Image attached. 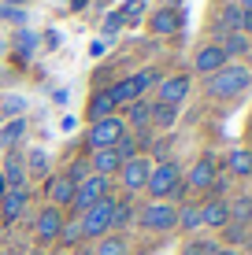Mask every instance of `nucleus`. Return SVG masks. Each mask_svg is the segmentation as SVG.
Wrapping results in <instances>:
<instances>
[{
    "mask_svg": "<svg viewBox=\"0 0 252 255\" xmlns=\"http://www.w3.org/2000/svg\"><path fill=\"white\" fill-rule=\"evenodd\" d=\"M252 85V70L245 63H227L223 70H215V74H208V96H215V100H234V96H241Z\"/></svg>",
    "mask_w": 252,
    "mask_h": 255,
    "instance_id": "obj_1",
    "label": "nucleus"
},
{
    "mask_svg": "<svg viewBox=\"0 0 252 255\" xmlns=\"http://www.w3.org/2000/svg\"><path fill=\"white\" fill-rule=\"evenodd\" d=\"M111 215H115V196L93 204L89 211L78 215V226H82V241H100V237L111 233Z\"/></svg>",
    "mask_w": 252,
    "mask_h": 255,
    "instance_id": "obj_2",
    "label": "nucleus"
},
{
    "mask_svg": "<svg viewBox=\"0 0 252 255\" xmlns=\"http://www.w3.org/2000/svg\"><path fill=\"white\" fill-rule=\"evenodd\" d=\"M137 222L149 233H171L178 226V207L167 204V200H152V204H145L137 211Z\"/></svg>",
    "mask_w": 252,
    "mask_h": 255,
    "instance_id": "obj_3",
    "label": "nucleus"
},
{
    "mask_svg": "<svg viewBox=\"0 0 252 255\" xmlns=\"http://www.w3.org/2000/svg\"><path fill=\"white\" fill-rule=\"evenodd\" d=\"M108 196H111V178L89 174L85 181H78V185H74V200H71V207H74V215H82V211H89L93 204H100V200H108Z\"/></svg>",
    "mask_w": 252,
    "mask_h": 255,
    "instance_id": "obj_4",
    "label": "nucleus"
},
{
    "mask_svg": "<svg viewBox=\"0 0 252 255\" xmlns=\"http://www.w3.org/2000/svg\"><path fill=\"white\" fill-rule=\"evenodd\" d=\"M182 181V170L178 163H152V174H149V185H145V192H149L152 200H171V192H175V185Z\"/></svg>",
    "mask_w": 252,
    "mask_h": 255,
    "instance_id": "obj_5",
    "label": "nucleus"
},
{
    "mask_svg": "<svg viewBox=\"0 0 252 255\" xmlns=\"http://www.w3.org/2000/svg\"><path fill=\"white\" fill-rule=\"evenodd\" d=\"M126 133V122L119 115H108V119H97L89 126V133H85V140H89V148L97 152V148H115L119 137Z\"/></svg>",
    "mask_w": 252,
    "mask_h": 255,
    "instance_id": "obj_6",
    "label": "nucleus"
},
{
    "mask_svg": "<svg viewBox=\"0 0 252 255\" xmlns=\"http://www.w3.org/2000/svg\"><path fill=\"white\" fill-rule=\"evenodd\" d=\"M149 174H152V159L149 155H134V159H126L119 166V181H123V189L134 196V192H145L149 185Z\"/></svg>",
    "mask_w": 252,
    "mask_h": 255,
    "instance_id": "obj_7",
    "label": "nucleus"
},
{
    "mask_svg": "<svg viewBox=\"0 0 252 255\" xmlns=\"http://www.w3.org/2000/svg\"><path fill=\"white\" fill-rule=\"evenodd\" d=\"M63 222H67V215L59 207H45L37 218H33V237H37V244H56L59 241V230H63Z\"/></svg>",
    "mask_w": 252,
    "mask_h": 255,
    "instance_id": "obj_8",
    "label": "nucleus"
},
{
    "mask_svg": "<svg viewBox=\"0 0 252 255\" xmlns=\"http://www.w3.org/2000/svg\"><path fill=\"white\" fill-rule=\"evenodd\" d=\"M156 96H160V104H171V108H178V104L189 96V74L160 78V82H156Z\"/></svg>",
    "mask_w": 252,
    "mask_h": 255,
    "instance_id": "obj_9",
    "label": "nucleus"
},
{
    "mask_svg": "<svg viewBox=\"0 0 252 255\" xmlns=\"http://www.w3.org/2000/svg\"><path fill=\"white\" fill-rule=\"evenodd\" d=\"M45 196H48V204L52 207H71V200H74V181L67 178V174H52V178H45Z\"/></svg>",
    "mask_w": 252,
    "mask_h": 255,
    "instance_id": "obj_10",
    "label": "nucleus"
},
{
    "mask_svg": "<svg viewBox=\"0 0 252 255\" xmlns=\"http://www.w3.org/2000/svg\"><path fill=\"white\" fill-rule=\"evenodd\" d=\"M149 30L156 33V37H171V33H178L182 30V11L178 7H156V11L149 15Z\"/></svg>",
    "mask_w": 252,
    "mask_h": 255,
    "instance_id": "obj_11",
    "label": "nucleus"
},
{
    "mask_svg": "<svg viewBox=\"0 0 252 255\" xmlns=\"http://www.w3.org/2000/svg\"><path fill=\"white\" fill-rule=\"evenodd\" d=\"M193 67H197V74H215V70L227 67V56H223V48L212 41V45H201L193 52Z\"/></svg>",
    "mask_w": 252,
    "mask_h": 255,
    "instance_id": "obj_12",
    "label": "nucleus"
},
{
    "mask_svg": "<svg viewBox=\"0 0 252 255\" xmlns=\"http://www.w3.org/2000/svg\"><path fill=\"white\" fill-rule=\"evenodd\" d=\"M201 222L208 226V230H227L230 226V200H208V204H201Z\"/></svg>",
    "mask_w": 252,
    "mask_h": 255,
    "instance_id": "obj_13",
    "label": "nucleus"
},
{
    "mask_svg": "<svg viewBox=\"0 0 252 255\" xmlns=\"http://www.w3.org/2000/svg\"><path fill=\"white\" fill-rule=\"evenodd\" d=\"M119 166H123V159L115 155V148H97V152L89 155V170L100 174V178H115Z\"/></svg>",
    "mask_w": 252,
    "mask_h": 255,
    "instance_id": "obj_14",
    "label": "nucleus"
},
{
    "mask_svg": "<svg viewBox=\"0 0 252 255\" xmlns=\"http://www.w3.org/2000/svg\"><path fill=\"white\" fill-rule=\"evenodd\" d=\"M215 45H219L223 48V56H227V63H238V59L241 56H249V52H252V41L245 37V33H223V37L219 41H215Z\"/></svg>",
    "mask_w": 252,
    "mask_h": 255,
    "instance_id": "obj_15",
    "label": "nucleus"
},
{
    "mask_svg": "<svg viewBox=\"0 0 252 255\" xmlns=\"http://www.w3.org/2000/svg\"><path fill=\"white\" fill-rule=\"evenodd\" d=\"M219 178V170H215V163L212 159H201V163H193L189 166V174L182 181H186L189 189H212V181Z\"/></svg>",
    "mask_w": 252,
    "mask_h": 255,
    "instance_id": "obj_16",
    "label": "nucleus"
},
{
    "mask_svg": "<svg viewBox=\"0 0 252 255\" xmlns=\"http://www.w3.org/2000/svg\"><path fill=\"white\" fill-rule=\"evenodd\" d=\"M126 126H134V129H149L152 126V104L149 100H134V104H126Z\"/></svg>",
    "mask_w": 252,
    "mask_h": 255,
    "instance_id": "obj_17",
    "label": "nucleus"
},
{
    "mask_svg": "<svg viewBox=\"0 0 252 255\" xmlns=\"http://www.w3.org/2000/svg\"><path fill=\"white\" fill-rule=\"evenodd\" d=\"M26 211V189H7L4 200H0V215H4V222H15Z\"/></svg>",
    "mask_w": 252,
    "mask_h": 255,
    "instance_id": "obj_18",
    "label": "nucleus"
},
{
    "mask_svg": "<svg viewBox=\"0 0 252 255\" xmlns=\"http://www.w3.org/2000/svg\"><path fill=\"white\" fill-rule=\"evenodd\" d=\"M0 178L7 181V189H22V181H26V159L19 152H11L7 155V163H4V174Z\"/></svg>",
    "mask_w": 252,
    "mask_h": 255,
    "instance_id": "obj_19",
    "label": "nucleus"
},
{
    "mask_svg": "<svg viewBox=\"0 0 252 255\" xmlns=\"http://www.w3.org/2000/svg\"><path fill=\"white\" fill-rule=\"evenodd\" d=\"M227 170L234 178H252V152L249 148H234L227 155Z\"/></svg>",
    "mask_w": 252,
    "mask_h": 255,
    "instance_id": "obj_20",
    "label": "nucleus"
},
{
    "mask_svg": "<svg viewBox=\"0 0 252 255\" xmlns=\"http://www.w3.org/2000/svg\"><path fill=\"white\" fill-rule=\"evenodd\" d=\"M238 30H241V7L227 4L219 11V22H215V37H223V33H238Z\"/></svg>",
    "mask_w": 252,
    "mask_h": 255,
    "instance_id": "obj_21",
    "label": "nucleus"
},
{
    "mask_svg": "<svg viewBox=\"0 0 252 255\" xmlns=\"http://www.w3.org/2000/svg\"><path fill=\"white\" fill-rule=\"evenodd\" d=\"M85 115H89L93 122L115 115V100H111V93H108V89H104V93H93V100H89V108H85Z\"/></svg>",
    "mask_w": 252,
    "mask_h": 255,
    "instance_id": "obj_22",
    "label": "nucleus"
},
{
    "mask_svg": "<svg viewBox=\"0 0 252 255\" xmlns=\"http://www.w3.org/2000/svg\"><path fill=\"white\" fill-rule=\"evenodd\" d=\"M175 230L182 233H197V230H204V222H201V207L197 204H182L178 207V226Z\"/></svg>",
    "mask_w": 252,
    "mask_h": 255,
    "instance_id": "obj_23",
    "label": "nucleus"
},
{
    "mask_svg": "<svg viewBox=\"0 0 252 255\" xmlns=\"http://www.w3.org/2000/svg\"><path fill=\"white\" fill-rule=\"evenodd\" d=\"M126 82H130V89H134V96H137V100H141V96L149 93V89H152L156 82H160V74H156L152 67H145V70H137V74H130Z\"/></svg>",
    "mask_w": 252,
    "mask_h": 255,
    "instance_id": "obj_24",
    "label": "nucleus"
},
{
    "mask_svg": "<svg viewBox=\"0 0 252 255\" xmlns=\"http://www.w3.org/2000/svg\"><path fill=\"white\" fill-rule=\"evenodd\" d=\"M230 222L234 226H249L252 222V196H238L230 204Z\"/></svg>",
    "mask_w": 252,
    "mask_h": 255,
    "instance_id": "obj_25",
    "label": "nucleus"
},
{
    "mask_svg": "<svg viewBox=\"0 0 252 255\" xmlns=\"http://www.w3.org/2000/svg\"><path fill=\"white\" fill-rule=\"evenodd\" d=\"M22 133H26V122L22 119H11L4 129H0V148H15L22 140Z\"/></svg>",
    "mask_w": 252,
    "mask_h": 255,
    "instance_id": "obj_26",
    "label": "nucleus"
},
{
    "mask_svg": "<svg viewBox=\"0 0 252 255\" xmlns=\"http://www.w3.org/2000/svg\"><path fill=\"white\" fill-rule=\"evenodd\" d=\"M78 241H82V226H78V215H74V218H67L63 230H59V244H63L67 252H74Z\"/></svg>",
    "mask_w": 252,
    "mask_h": 255,
    "instance_id": "obj_27",
    "label": "nucleus"
},
{
    "mask_svg": "<svg viewBox=\"0 0 252 255\" xmlns=\"http://www.w3.org/2000/svg\"><path fill=\"white\" fill-rule=\"evenodd\" d=\"M178 119V108H171V104H152V126L160 129H171Z\"/></svg>",
    "mask_w": 252,
    "mask_h": 255,
    "instance_id": "obj_28",
    "label": "nucleus"
},
{
    "mask_svg": "<svg viewBox=\"0 0 252 255\" xmlns=\"http://www.w3.org/2000/svg\"><path fill=\"white\" fill-rule=\"evenodd\" d=\"M93 255H126V241L123 237H100L97 241V248H93Z\"/></svg>",
    "mask_w": 252,
    "mask_h": 255,
    "instance_id": "obj_29",
    "label": "nucleus"
},
{
    "mask_svg": "<svg viewBox=\"0 0 252 255\" xmlns=\"http://www.w3.org/2000/svg\"><path fill=\"white\" fill-rule=\"evenodd\" d=\"M130 222H134V207H130L126 200H115V215H111V230H126Z\"/></svg>",
    "mask_w": 252,
    "mask_h": 255,
    "instance_id": "obj_30",
    "label": "nucleus"
},
{
    "mask_svg": "<svg viewBox=\"0 0 252 255\" xmlns=\"http://www.w3.org/2000/svg\"><path fill=\"white\" fill-rule=\"evenodd\" d=\"M115 155H119V159H134V155H141V152H137V137H130V133H123V137H119V144H115Z\"/></svg>",
    "mask_w": 252,
    "mask_h": 255,
    "instance_id": "obj_31",
    "label": "nucleus"
},
{
    "mask_svg": "<svg viewBox=\"0 0 252 255\" xmlns=\"http://www.w3.org/2000/svg\"><path fill=\"white\" fill-rule=\"evenodd\" d=\"M26 170H33V174H48V155L41 152V148H33V152L26 155Z\"/></svg>",
    "mask_w": 252,
    "mask_h": 255,
    "instance_id": "obj_32",
    "label": "nucleus"
},
{
    "mask_svg": "<svg viewBox=\"0 0 252 255\" xmlns=\"http://www.w3.org/2000/svg\"><path fill=\"white\" fill-rule=\"evenodd\" d=\"M63 174H67V178L74 181V185H78V181H85V178H89V174H93V170H89V159H74V163L67 166Z\"/></svg>",
    "mask_w": 252,
    "mask_h": 255,
    "instance_id": "obj_33",
    "label": "nucleus"
},
{
    "mask_svg": "<svg viewBox=\"0 0 252 255\" xmlns=\"http://www.w3.org/2000/svg\"><path fill=\"white\" fill-rule=\"evenodd\" d=\"M123 26H126L123 15H119V11H108V15H104V26H100V30H104V37H115Z\"/></svg>",
    "mask_w": 252,
    "mask_h": 255,
    "instance_id": "obj_34",
    "label": "nucleus"
},
{
    "mask_svg": "<svg viewBox=\"0 0 252 255\" xmlns=\"http://www.w3.org/2000/svg\"><path fill=\"white\" fill-rule=\"evenodd\" d=\"M215 248H219L215 241H189L186 248H182V255H212Z\"/></svg>",
    "mask_w": 252,
    "mask_h": 255,
    "instance_id": "obj_35",
    "label": "nucleus"
},
{
    "mask_svg": "<svg viewBox=\"0 0 252 255\" xmlns=\"http://www.w3.org/2000/svg\"><path fill=\"white\" fill-rule=\"evenodd\" d=\"M119 15H123V22H137V19L145 15V0H130V4H126Z\"/></svg>",
    "mask_w": 252,
    "mask_h": 255,
    "instance_id": "obj_36",
    "label": "nucleus"
},
{
    "mask_svg": "<svg viewBox=\"0 0 252 255\" xmlns=\"http://www.w3.org/2000/svg\"><path fill=\"white\" fill-rule=\"evenodd\" d=\"M241 33H245V37L252 33V11H241Z\"/></svg>",
    "mask_w": 252,
    "mask_h": 255,
    "instance_id": "obj_37",
    "label": "nucleus"
},
{
    "mask_svg": "<svg viewBox=\"0 0 252 255\" xmlns=\"http://www.w3.org/2000/svg\"><path fill=\"white\" fill-rule=\"evenodd\" d=\"M212 255H241V252H234V248H215Z\"/></svg>",
    "mask_w": 252,
    "mask_h": 255,
    "instance_id": "obj_38",
    "label": "nucleus"
},
{
    "mask_svg": "<svg viewBox=\"0 0 252 255\" xmlns=\"http://www.w3.org/2000/svg\"><path fill=\"white\" fill-rule=\"evenodd\" d=\"M85 4H89V0H71V7H74V11H82Z\"/></svg>",
    "mask_w": 252,
    "mask_h": 255,
    "instance_id": "obj_39",
    "label": "nucleus"
},
{
    "mask_svg": "<svg viewBox=\"0 0 252 255\" xmlns=\"http://www.w3.org/2000/svg\"><path fill=\"white\" fill-rule=\"evenodd\" d=\"M238 7L241 11H252V0H238Z\"/></svg>",
    "mask_w": 252,
    "mask_h": 255,
    "instance_id": "obj_40",
    "label": "nucleus"
},
{
    "mask_svg": "<svg viewBox=\"0 0 252 255\" xmlns=\"http://www.w3.org/2000/svg\"><path fill=\"white\" fill-rule=\"evenodd\" d=\"M74 255H93V248H82V244H78V248H74Z\"/></svg>",
    "mask_w": 252,
    "mask_h": 255,
    "instance_id": "obj_41",
    "label": "nucleus"
},
{
    "mask_svg": "<svg viewBox=\"0 0 252 255\" xmlns=\"http://www.w3.org/2000/svg\"><path fill=\"white\" fill-rule=\"evenodd\" d=\"M4 192H7V181H4V178H0V200H4Z\"/></svg>",
    "mask_w": 252,
    "mask_h": 255,
    "instance_id": "obj_42",
    "label": "nucleus"
},
{
    "mask_svg": "<svg viewBox=\"0 0 252 255\" xmlns=\"http://www.w3.org/2000/svg\"><path fill=\"white\" fill-rule=\"evenodd\" d=\"M52 255H74V252H67V248H59V252H52Z\"/></svg>",
    "mask_w": 252,
    "mask_h": 255,
    "instance_id": "obj_43",
    "label": "nucleus"
},
{
    "mask_svg": "<svg viewBox=\"0 0 252 255\" xmlns=\"http://www.w3.org/2000/svg\"><path fill=\"white\" fill-rule=\"evenodd\" d=\"M26 255H45V252H41V248H33V252H26Z\"/></svg>",
    "mask_w": 252,
    "mask_h": 255,
    "instance_id": "obj_44",
    "label": "nucleus"
},
{
    "mask_svg": "<svg viewBox=\"0 0 252 255\" xmlns=\"http://www.w3.org/2000/svg\"><path fill=\"white\" fill-rule=\"evenodd\" d=\"M0 255H11V252H0Z\"/></svg>",
    "mask_w": 252,
    "mask_h": 255,
    "instance_id": "obj_45",
    "label": "nucleus"
},
{
    "mask_svg": "<svg viewBox=\"0 0 252 255\" xmlns=\"http://www.w3.org/2000/svg\"><path fill=\"white\" fill-rule=\"evenodd\" d=\"M249 196H252V192H249Z\"/></svg>",
    "mask_w": 252,
    "mask_h": 255,
    "instance_id": "obj_46",
    "label": "nucleus"
},
{
    "mask_svg": "<svg viewBox=\"0 0 252 255\" xmlns=\"http://www.w3.org/2000/svg\"><path fill=\"white\" fill-rule=\"evenodd\" d=\"M249 255H252V252H249Z\"/></svg>",
    "mask_w": 252,
    "mask_h": 255,
    "instance_id": "obj_47",
    "label": "nucleus"
}]
</instances>
